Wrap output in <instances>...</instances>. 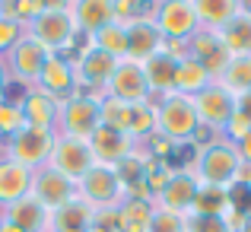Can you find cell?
I'll return each mask as SVG.
<instances>
[{"label":"cell","mask_w":251,"mask_h":232,"mask_svg":"<svg viewBox=\"0 0 251 232\" xmlns=\"http://www.w3.org/2000/svg\"><path fill=\"white\" fill-rule=\"evenodd\" d=\"M242 169V156H239V147L226 137H216L213 143L197 150V159H194V178L197 184H210V188H229L235 181Z\"/></svg>","instance_id":"cell-1"},{"label":"cell","mask_w":251,"mask_h":232,"mask_svg":"<svg viewBox=\"0 0 251 232\" xmlns=\"http://www.w3.org/2000/svg\"><path fill=\"white\" fill-rule=\"evenodd\" d=\"M29 35L35 38L42 48H48L51 54L74 48V38L80 35V32H76V23H74V3H64V0L48 3L42 16H38L35 23H29Z\"/></svg>","instance_id":"cell-2"},{"label":"cell","mask_w":251,"mask_h":232,"mask_svg":"<svg viewBox=\"0 0 251 232\" xmlns=\"http://www.w3.org/2000/svg\"><path fill=\"white\" fill-rule=\"evenodd\" d=\"M197 111L194 102L181 92H172V96H162L156 102V134H162L166 140L178 143H191L197 134Z\"/></svg>","instance_id":"cell-3"},{"label":"cell","mask_w":251,"mask_h":232,"mask_svg":"<svg viewBox=\"0 0 251 232\" xmlns=\"http://www.w3.org/2000/svg\"><path fill=\"white\" fill-rule=\"evenodd\" d=\"M54 140H57V130L29 128V124H25L16 137L6 140V153H10L6 159H13V162L25 165L29 172H35V169H42V165H48L51 150H54Z\"/></svg>","instance_id":"cell-4"},{"label":"cell","mask_w":251,"mask_h":232,"mask_svg":"<svg viewBox=\"0 0 251 232\" xmlns=\"http://www.w3.org/2000/svg\"><path fill=\"white\" fill-rule=\"evenodd\" d=\"M76 197H83L92 210H115L124 201V188L118 181L115 169L108 165H92L76 181Z\"/></svg>","instance_id":"cell-5"},{"label":"cell","mask_w":251,"mask_h":232,"mask_svg":"<svg viewBox=\"0 0 251 232\" xmlns=\"http://www.w3.org/2000/svg\"><path fill=\"white\" fill-rule=\"evenodd\" d=\"M57 124H61L64 137H80V140H86L99 128V99L86 96V92H74L70 99L61 102Z\"/></svg>","instance_id":"cell-6"},{"label":"cell","mask_w":251,"mask_h":232,"mask_svg":"<svg viewBox=\"0 0 251 232\" xmlns=\"http://www.w3.org/2000/svg\"><path fill=\"white\" fill-rule=\"evenodd\" d=\"M153 23L166 42H188L201 29L191 0H166V3L153 6Z\"/></svg>","instance_id":"cell-7"},{"label":"cell","mask_w":251,"mask_h":232,"mask_svg":"<svg viewBox=\"0 0 251 232\" xmlns=\"http://www.w3.org/2000/svg\"><path fill=\"white\" fill-rule=\"evenodd\" d=\"M74 64H76V57H70V51H57V54H51L48 61H45L42 74H38V79H35V86L42 92H48L51 99H57V102L70 99L74 92H80Z\"/></svg>","instance_id":"cell-8"},{"label":"cell","mask_w":251,"mask_h":232,"mask_svg":"<svg viewBox=\"0 0 251 232\" xmlns=\"http://www.w3.org/2000/svg\"><path fill=\"white\" fill-rule=\"evenodd\" d=\"M188 57L201 64L203 74L210 77V83H216V79L223 77V70L229 67V61H232V54L226 51L223 38L216 35L213 29H197L194 35L188 38Z\"/></svg>","instance_id":"cell-9"},{"label":"cell","mask_w":251,"mask_h":232,"mask_svg":"<svg viewBox=\"0 0 251 232\" xmlns=\"http://www.w3.org/2000/svg\"><path fill=\"white\" fill-rule=\"evenodd\" d=\"M115 64H118L115 57L105 54V51H99V48H92V42L76 51L74 70H76V83L86 89V96H96V99L102 96L105 83H108L111 70H115Z\"/></svg>","instance_id":"cell-10"},{"label":"cell","mask_w":251,"mask_h":232,"mask_svg":"<svg viewBox=\"0 0 251 232\" xmlns=\"http://www.w3.org/2000/svg\"><path fill=\"white\" fill-rule=\"evenodd\" d=\"M191 102H194L197 121L210 130H223L229 124V118L235 115V96H229L220 83L203 86L197 96H191Z\"/></svg>","instance_id":"cell-11"},{"label":"cell","mask_w":251,"mask_h":232,"mask_svg":"<svg viewBox=\"0 0 251 232\" xmlns=\"http://www.w3.org/2000/svg\"><path fill=\"white\" fill-rule=\"evenodd\" d=\"M29 194L35 197L45 210H57V207H64L67 201L76 197V181H70L67 175H61V172L51 169V165H42V169L32 172Z\"/></svg>","instance_id":"cell-12"},{"label":"cell","mask_w":251,"mask_h":232,"mask_svg":"<svg viewBox=\"0 0 251 232\" xmlns=\"http://www.w3.org/2000/svg\"><path fill=\"white\" fill-rule=\"evenodd\" d=\"M48 165H51V169H57L61 175H67L70 181H80V178H83L96 162H92V153H89V143H86V140H80V137H64V134H57Z\"/></svg>","instance_id":"cell-13"},{"label":"cell","mask_w":251,"mask_h":232,"mask_svg":"<svg viewBox=\"0 0 251 232\" xmlns=\"http://www.w3.org/2000/svg\"><path fill=\"white\" fill-rule=\"evenodd\" d=\"M48 57H51V51L42 48V45L25 32V35L6 51L3 64H6V70H10L13 79H19V83H32V79H38V74H42V67H45Z\"/></svg>","instance_id":"cell-14"},{"label":"cell","mask_w":251,"mask_h":232,"mask_svg":"<svg viewBox=\"0 0 251 232\" xmlns=\"http://www.w3.org/2000/svg\"><path fill=\"white\" fill-rule=\"evenodd\" d=\"M105 96H115V99L130 102V105L147 102L150 89H147V77H143V64L130 61V57L118 61L111 77H108V83H105Z\"/></svg>","instance_id":"cell-15"},{"label":"cell","mask_w":251,"mask_h":232,"mask_svg":"<svg viewBox=\"0 0 251 232\" xmlns=\"http://www.w3.org/2000/svg\"><path fill=\"white\" fill-rule=\"evenodd\" d=\"M86 143H89L92 162L96 165H108V169H115L118 162H124V159L137 150V140L130 134H118V130L102 128V124L86 137Z\"/></svg>","instance_id":"cell-16"},{"label":"cell","mask_w":251,"mask_h":232,"mask_svg":"<svg viewBox=\"0 0 251 232\" xmlns=\"http://www.w3.org/2000/svg\"><path fill=\"white\" fill-rule=\"evenodd\" d=\"M127 29V57L137 64H147L153 54H159L162 45H166V38H162V32L156 29L153 16H143V19H134V23L124 26Z\"/></svg>","instance_id":"cell-17"},{"label":"cell","mask_w":251,"mask_h":232,"mask_svg":"<svg viewBox=\"0 0 251 232\" xmlns=\"http://www.w3.org/2000/svg\"><path fill=\"white\" fill-rule=\"evenodd\" d=\"M197 188H201V184H197L194 172L175 169V172H172V178H169V184L162 188V194L156 197V207L188 216L191 213V204H194V197H197Z\"/></svg>","instance_id":"cell-18"},{"label":"cell","mask_w":251,"mask_h":232,"mask_svg":"<svg viewBox=\"0 0 251 232\" xmlns=\"http://www.w3.org/2000/svg\"><path fill=\"white\" fill-rule=\"evenodd\" d=\"M23 118L29 128H45V130H54L57 128V111H61V102L51 99L48 92H42L38 86H29L23 99Z\"/></svg>","instance_id":"cell-19"},{"label":"cell","mask_w":251,"mask_h":232,"mask_svg":"<svg viewBox=\"0 0 251 232\" xmlns=\"http://www.w3.org/2000/svg\"><path fill=\"white\" fill-rule=\"evenodd\" d=\"M3 220L13 223V226H19L23 232H48L51 210H45L32 194H25V197H19V201H13L10 207H3Z\"/></svg>","instance_id":"cell-20"},{"label":"cell","mask_w":251,"mask_h":232,"mask_svg":"<svg viewBox=\"0 0 251 232\" xmlns=\"http://www.w3.org/2000/svg\"><path fill=\"white\" fill-rule=\"evenodd\" d=\"M92 223H96V210L83 201V197H74L64 207L51 210V223L48 232H89Z\"/></svg>","instance_id":"cell-21"},{"label":"cell","mask_w":251,"mask_h":232,"mask_svg":"<svg viewBox=\"0 0 251 232\" xmlns=\"http://www.w3.org/2000/svg\"><path fill=\"white\" fill-rule=\"evenodd\" d=\"M153 213H156V201L124 197L115 207V232H147Z\"/></svg>","instance_id":"cell-22"},{"label":"cell","mask_w":251,"mask_h":232,"mask_svg":"<svg viewBox=\"0 0 251 232\" xmlns=\"http://www.w3.org/2000/svg\"><path fill=\"white\" fill-rule=\"evenodd\" d=\"M175 74H178V61H175L172 54H166V51L153 54L147 64H143L147 89H150V92H159V99L175 92Z\"/></svg>","instance_id":"cell-23"},{"label":"cell","mask_w":251,"mask_h":232,"mask_svg":"<svg viewBox=\"0 0 251 232\" xmlns=\"http://www.w3.org/2000/svg\"><path fill=\"white\" fill-rule=\"evenodd\" d=\"M74 23H76V32H83L86 38L96 35L99 29L115 23L111 0H80V3H74Z\"/></svg>","instance_id":"cell-24"},{"label":"cell","mask_w":251,"mask_h":232,"mask_svg":"<svg viewBox=\"0 0 251 232\" xmlns=\"http://www.w3.org/2000/svg\"><path fill=\"white\" fill-rule=\"evenodd\" d=\"M32 188V172L13 159H0V204L10 207L13 201L25 197Z\"/></svg>","instance_id":"cell-25"},{"label":"cell","mask_w":251,"mask_h":232,"mask_svg":"<svg viewBox=\"0 0 251 232\" xmlns=\"http://www.w3.org/2000/svg\"><path fill=\"white\" fill-rule=\"evenodd\" d=\"M216 35L223 38L232 57H251V16L245 10H239L223 29H216Z\"/></svg>","instance_id":"cell-26"},{"label":"cell","mask_w":251,"mask_h":232,"mask_svg":"<svg viewBox=\"0 0 251 232\" xmlns=\"http://www.w3.org/2000/svg\"><path fill=\"white\" fill-rule=\"evenodd\" d=\"M194 3V13H197V23L201 29H223L235 13L242 10L239 0H191Z\"/></svg>","instance_id":"cell-27"},{"label":"cell","mask_w":251,"mask_h":232,"mask_svg":"<svg viewBox=\"0 0 251 232\" xmlns=\"http://www.w3.org/2000/svg\"><path fill=\"white\" fill-rule=\"evenodd\" d=\"M99 124L118 130V134H130V124H134V105L102 92V96H99Z\"/></svg>","instance_id":"cell-28"},{"label":"cell","mask_w":251,"mask_h":232,"mask_svg":"<svg viewBox=\"0 0 251 232\" xmlns=\"http://www.w3.org/2000/svg\"><path fill=\"white\" fill-rule=\"evenodd\" d=\"M216 83H220L229 96H235V99L248 96L251 92V57H232L229 67L223 70V77L216 79Z\"/></svg>","instance_id":"cell-29"},{"label":"cell","mask_w":251,"mask_h":232,"mask_svg":"<svg viewBox=\"0 0 251 232\" xmlns=\"http://www.w3.org/2000/svg\"><path fill=\"white\" fill-rule=\"evenodd\" d=\"M89 42H92V48L111 54L115 61H124V57H127V29H124V23H108L105 29H99L96 35H89Z\"/></svg>","instance_id":"cell-30"},{"label":"cell","mask_w":251,"mask_h":232,"mask_svg":"<svg viewBox=\"0 0 251 232\" xmlns=\"http://www.w3.org/2000/svg\"><path fill=\"white\" fill-rule=\"evenodd\" d=\"M191 213L194 216H229V194H226V188L201 184L194 204H191Z\"/></svg>","instance_id":"cell-31"},{"label":"cell","mask_w":251,"mask_h":232,"mask_svg":"<svg viewBox=\"0 0 251 232\" xmlns=\"http://www.w3.org/2000/svg\"><path fill=\"white\" fill-rule=\"evenodd\" d=\"M203 86H210V77L203 74V67L197 61H191V57H184V61H178V74H175V92H181V96H197V92L203 89Z\"/></svg>","instance_id":"cell-32"},{"label":"cell","mask_w":251,"mask_h":232,"mask_svg":"<svg viewBox=\"0 0 251 232\" xmlns=\"http://www.w3.org/2000/svg\"><path fill=\"white\" fill-rule=\"evenodd\" d=\"M25 128V118H23V108L13 102H0V137H16L19 130Z\"/></svg>","instance_id":"cell-33"},{"label":"cell","mask_w":251,"mask_h":232,"mask_svg":"<svg viewBox=\"0 0 251 232\" xmlns=\"http://www.w3.org/2000/svg\"><path fill=\"white\" fill-rule=\"evenodd\" d=\"M184 229L188 232H232L226 216H194V213L184 216Z\"/></svg>","instance_id":"cell-34"},{"label":"cell","mask_w":251,"mask_h":232,"mask_svg":"<svg viewBox=\"0 0 251 232\" xmlns=\"http://www.w3.org/2000/svg\"><path fill=\"white\" fill-rule=\"evenodd\" d=\"M147 232H188V229H184V216L181 213H172V210L156 207V213H153V220H150Z\"/></svg>","instance_id":"cell-35"},{"label":"cell","mask_w":251,"mask_h":232,"mask_svg":"<svg viewBox=\"0 0 251 232\" xmlns=\"http://www.w3.org/2000/svg\"><path fill=\"white\" fill-rule=\"evenodd\" d=\"M23 35H25V26H19V23H13V19H3V16H0V54H3V51H10Z\"/></svg>","instance_id":"cell-36"},{"label":"cell","mask_w":251,"mask_h":232,"mask_svg":"<svg viewBox=\"0 0 251 232\" xmlns=\"http://www.w3.org/2000/svg\"><path fill=\"white\" fill-rule=\"evenodd\" d=\"M235 147H239V156H242V162H245V165H251V130H248L245 137H242L239 143H235Z\"/></svg>","instance_id":"cell-37"},{"label":"cell","mask_w":251,"mask_h":232,"mask_svg":"<svg viewBox=\"0 0 251 232\" xmlns=\"http://www.w3.org/2000/svg\"><path fill=\"white\" fill-rule=\"evenodd\" d=\"M6 79H10V70H6L3 57H0V99H3V86H6Z\"/></svg>","instance_id":"cell-38"},{"label":"cell","mask_w":251,"mask_h":232,"mask_svg":"<svg viewBox=\"0 0 251 232\" xmlns=\"http://www.w3.org/2000/svg\"><path fill=\"white\" fill-rule=\"evenodd\" d=\"M0 232H23L19 226H13V223H6L3 216H0Z\"/></svg>","instance_id":"cell-39"},{"label":"cell","mask_w":251,"mask_h":232,"mask_svg":"<svg viewBox=\"0 0 251 232\" xmlns=\"http://www.w3.org/2000/svg\"><path fill=\"white\" fill-rule=\"evenodd\" d=\"M239 232H251V216H245V220L239 223Z\"/></svg>","instance_id":"cell-40"},{"label":"cell","mask_w":251,"mask_h":232,"mask_svg":"<svg viewBox=\"0 0 251 232\" xmlns=\"http://www.w3.org/2000/svg\"><path fill=\"white\" fill-rule=\"evenodd\" d=\"M242 10H245V13H248V16H251V0H248V3H242Z\"/></svg>","instance_id":"cell-41"}]
</instances>
